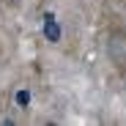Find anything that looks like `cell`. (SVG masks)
Instances as JSON below:
<instances>
[{"instance_id": "cell-3", "label": "cell", "mask_w": 126, "mask_h": 126, "mask_svg": "<svg viewBox=\"0 0 126 126\" xmlns=\"http://www.w3.org/2000/svg\"><path fill=\"white\" fill-rule=\"evenodd\" d=\"M16 101H19V104H28V91H25V93H19V96H16Z\"/></svg>"}, {"instance_id": "cell-4", "label": "cell", "mask_w": 126, "mask_h": 126, "mask_svg": "<svg viewBox=\"0 0 126 126\" xmlns=\"http://www.w3.org/2000/svg\"><path fill=\"white\" fill-rule=\"evenodd\" d=\"M6 3H8V6H19V3H22V0H6Z\"/></svg>"}, {"instance_id": "cell-2", "label": "cell", "mask_w": 126, "mask_h": 126, "mask_svg": "<svg viewBox=\"0 0 126 126\" xmlns=\"http://www.w3.org/2000/svg\"><path fill=\"white\" fill-rule=\"evenodd\" d=\"M44 33H49V38H52V41H58V28L52 25V19H49V25L44 28Z\"/></svg>"}, {"instance_id": "cell-1", "label": "cell", "mask_w": 126, "mask_h": 126, "mask_svg": "<svg viewBox=\"0 0 126 126\" xmlns=\"http://www.w3.org/2000/svg\"><path fill=\"white\" fill-rule=\"evenodd\" d=\"M107 55L118 69H126V30H115L107 38Z\"/></svg>"}]
</instances>
